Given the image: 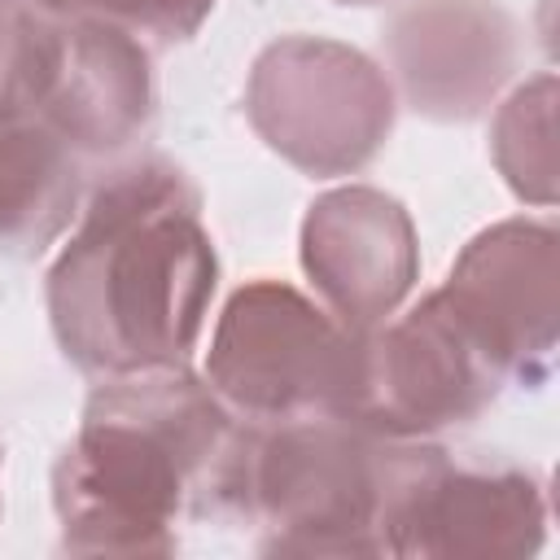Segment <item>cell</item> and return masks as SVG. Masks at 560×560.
Masks as SVG:
<instances>
[{
	"mask_svg": "<svg viewBox=\"0 0 560 560\" xmlns=\"http://www.w3.org/2000/svg\"><path fill=\"white\" fill-rule=\"evenodd\" d=\"M66 52V22L26 0H0V118H39Z\"/></svg>",
	"mask_w": 560,
	"mask_h": 560,
	"instance_id": "obj_14",
	"label": "cell"
},
{
	"mask_svg": "<svg viewBox=\"0 0 560 560\" xmlns=\"http://www.w3.org/2000/svg\"><path fill=\"white\" fill-rule=\"evenodd\" d=\"M158 105L149 44L105 18H66L57 88L39 122L79 158L118 153L149 127Z\"/></svg>",
	"mask_w": 560,
	"mask_h": 560,
	"instance_id": "obj_11",
	"label": "cell"
},
{
	"mask_svg": "<svg viewBox=\"0 0 560 560\" xmlns=\"http://www.w3.org/2000/svg\"><path fill=\"white\" fill-rule=\"evenodd\" d=\"M499 389L503 376L433 289L411 311L363 332L346 420L381 438H433L472 424Z\"/></svg>",
	"mask_w": 560,
	"mask_h": 560,
	"instance_id": "obj_6",
	"label": "cell"
},
{
	"mask_svg": "<svg viewBox=\"0 0 560 560\" xmlns=\"http://www.w3.org/2000/svg\"><path fill=\"white\" fill-rule=\"evenodd\" d=\"M381 48L394 96L433 122H472L512 83L521 26L499 0H398Z\"/></svg>",
	"mask_w": 560,
	"mask_h": 560,
	"instance_id": "obj_9",
	"label": "cell"
},
{
	"mask_svg": "<svg viewBox=\"0 0 560 560\" xmlns=\"http://www.w3.org/2000/svg\"><path fill=\"white\" fill-rule=\"evenodd\" d=\"M74 153L39 118H0V245L44 249L74 214Z\"/></svg>",
	"mask_w": 560,
	"mask_h": 560,
	"instance_id": "obj_12",
	"label": "cell"
},
{
	"mask_svg": "<svg viewBox=\"0 0 560 560\" xmlns=\"http://www.w3.org/2000/svg\"><path fill=\"white\" fill-rule=\"evenodd\" d=\"M547 542V494L525 468H468L420 438L385 516L398 560H516Z\"/></svg>",
	"mask_w": 560,
	"mask_h": 560,
	"instance_id": "obj_8",
	"label": "cell"
},
{
	"mask_svg": "<svg viewBox=\"0 0 560 560\" xmlns=\"http://www.w3.org/2000/svg\"><path fill=\"white\" fill-rule=\"evenodd\" d=\"M337 4H385V0H337Z\"/></svg>",
	"mask_w": 560,
	"mask_h": 560,
	"instance_id": "obj_17",
	"label": "cell"
},
{
	"mask_svg": "<svg viewBox=\"0 0 560 560\" xmlns=\"http://www.w3.org/2000/svg\"><path fill=\"white\" fill-rule=\"evenodd\" d=\"M486 363L516 385H547L560 341V232L547 219H499L451 262L438 289Z\"/></svg>",
	"mask_w": 560,
	"mask_h": 560,
	"instance_id": "obj_7",
	"label": "cell"
},
{
	"mask_svg": "<svg viewBox=\"0 0 560 560\" xmlns=\"http://www.w3.org/2000/svg\"><path fill=\"white\" fill-rule=\"evenodd\" d=\"M26 4H35L39 13H48V18H88V9H92V0H26Z\"/></svg>",
	"mask_w": 560,
	"mask_h": 560,
	"instance_id": "obj_16",
	"label": "cell"
},
{
	"mask_svg": "<svg viewBox=\"0 0 560 560\" xmlns=\"http://www.w3.org/2000/svg\"><path fill=\"white\" fill-rule=\"evenodd\" d=\"M359 346L363 332L337 324L315 298L258 276L223 302L201 376L245 424L346 416Z\"/></svg>",
	"mask_w": 560,
	"mask_h": 560,
	"instance_id": "obj_4",
	"label": "cell"
},
{
	"mask_svg": "<svg viewBox=\"0 0 560 560\" xmlns=\"http://www.w3.org/2000/svg\"><path fill=\"white\" fill-rule=\"evenodd\" d=\"M219 254L201 192L166 158L109 171L57 249L44 302L61 354L88 376H131L192 363Z\"/></svg>",
	"mask_w": 560,
	"mask_h": 560,
	"instance_id": "obj_1",
	"label": "cell"
},
{
	"mask_svg": "<svg viewBox=\"0 0 560 560\" xmlns=\"http://www.w3.org/2000/svg\"><path fill=\"white\" fill-rule=\"evenodd\" d=\"M416 442L346 416L249 424L236 512L262 529V556H385V516Z\"/></svg>",
	"mask_w": 560,
	"mask_h": 560,
	"instance_id": "obj_3",
	"label": "cell"
},
{
	"mask_svg": "<svg viewBox=\"0 0 560 560\" xmlns=\"http://www.w3.org/2000/svg\"><path fill=\"white\" fill-rule=\"evenodd\" d=\"M245 420L184 368L101 376L52 464L70 556H171L188 512H236Z\"/></svg>",
	"mask_w": 560,
	"mask_h": 560,
	"instance_id": "obj_2",
	"label": "cell"
},
{
	"mask_svg": "<svg viewBox=\"0 0 560 560\" xmlns=\"http://www.w3.org/2000/svg\"><path fill=\"white\" fill-rule=\"evenodd\" d=\"M556 74L538 70L494 101L490 158L525 206H556Z\"/></svg>",
	"mask_w": 560,
	"mask_h": 560,
	"instance_id": "obj_13",
	"label": "cell"
},
{
	"mask_svg": "<svg viewBox=\"0 0 560 560\" xmlns=\"http://www.w3.org/2000/svg\"><path fill=\"white\" fill-rule=\"evenodd\" d=\"M298 258L319 306L350 332H372L402 311L420 280L411 210L372 184L319 192L302 214Z\"/></svg>",
	"mask_w": 560,
	"mask_h": 560,
	"instance_id": "obj_10",
	"label": "cell"
},
{
	"mask_svg": "<svg viewBox=\"0 0 560 560\" xmlns=\"http://www.w3.org/2000/svg\"><path fill=\"white\" fill-rule=\"evenodd\" d=\"M214 0H92L88 18H105L144 44H184L201 31Z\"/></svg>",
	"mask_w": 560,
	"mask_h": 560,
	"instance_id": "obj_15",
	"label": "cell"
},
{
	"mask_svg": "<svg viewBox=\"0 0 560 560\" xmlns=\"http://www.w3.org/2000/svg\"><path fill=\"white\" fill-rule=\"evenodd\" d=\"M254 136L315 179L363 171L389 140L398 96L363 48L328 35H284L267 44L245 79Z\"/></svg>",
	"mask_w": 560,
	"mask_h": 560,
	"instance_id": "obj_5",
	"label": "cell"
}]
</instances>
